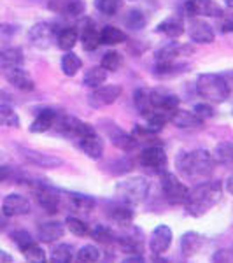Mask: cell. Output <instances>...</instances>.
<instances>
[{
	"label": "cell",
	"instance_id": "1",
	"mask_svg": "<svg viewBox=\"0 0 233 263\" xmlns=\"http://www.w3.org/2000/svg\"><path fill=\"white\" fill-rule=\"evenodd\" d=\"M177 172L188 181H205L216 168V158L207 149H193L179 153L176 160Z\"/></svg>",
	"mask_w": 233,
	"mask_h": 263
},
{
	"label": "cell",
	"instance_id": "2",
	"mask_svg": "<svg viewBox=\"0 0 233 263\" xmlns=\"http://www.w3.org/2000/svg\"><path fill=\"white\" fill-rule=\"evenodd\" d=\"M223 197V184L221 181H202L189 190L188 198L184 202L186 213L193 218L205 216L212 207L219 203Z\"/></svg>",
	"mask_w": 233,
	"mask_h": 263
},
{
	"label": "cell",
	"instance_id": "3",
	"mask_svg": "<svg viewBox=\"0 0 233 263\" xmlns=\"http://www.w3.org/2000/svg\"><path fill=\"white\" fill-rule=\"evenodd\" d=\"M197 93L200 95V99L205 102H216L221 104L226 99H230V84L226 79L219 74H202L197 81Z\"/></svg>",
	"mask_w": 233,
	"mask_h": 263
},
{
	"label": "cell",
	"instance_id": "4",
	"mask_svg": "<svg viewBox=\"0 0 233 263\" xmlns=\"http://www.w3.org/2000/svg\"><path fill=\"white\" fill-rule=\"evenodd\" d=\"M147 192H149V181L141 176L126 177L116 184V195L126 205L141 203L147 197Z\"/></svg>",
	"mask_w": 233,
	"mask_h": 263
},
{
	"label": "cell",
	"instance_id": "5",
	"mask_svg": "<svg viewBox=\"0 0 233 263\" xmlns=\"http://www.w3.org/2000/svg\"><path fill=\"white\" fill-rule=\"evenodd\" d=\"M162 190L165 195V200L170 203V205H181V203H184L189 193L188 186L177 179L176 174H170V172L163 174Z\"/></svg>",
	"mask_w": 233,
	"mask_h": 263
},
{
	"label": "cell",
	"instance_id": "6",
	"mask_svg": "<svg viewBox=\"0 0 233 263\" xmlns=\"http://www.w3.org/2000/svg\"><path fill=\"white\" fill-rule=\"evenodd\" d=\"M28 41H30V44L37 49H49L51 44L56 42V30H54L53 25L42 21V23L33 25L30 28V32H28Z\"/></svg>",
	"mask_w": 233,
	"mask_h": 263
},
{
	"label": "cell",
	"instance_id": "7",
	"mask_svg": "<svg viewBox=\"0 0 233 263\" xmlns=\"http://www.w3.org/2000/svg\"><path fill=\"white\" fill-rule=\"evenodd\" d=\"M123 88L120 84H105L93 90V93L88 97V102L93 107H105V105H112L114 102L121 97Z\"/></svg>",
	"mask_w": 233,
	"mask_h": 263
},
{
	"label": "cell",
	"instance_id": "8",
	"mask_svg": "<svg viewBox=\"0 0 233 263\" xmlns=\"http://www.w3.org/2000/svg\"><path fill=\"white\" fill-rule=\"evenodd\" d=\"M139 162L144 168L152 172H163L165 165H167V155H165L163 147L160 146H149L146 147L141 156H139Z\"/></svg>",
	"mask_w": 233,
	"mask_h": 263
},
{
	"label": "cell",
	"instance_id": "9",
	"mask_svg": "<svg viewBox=\"0 0 233 263\" xmlns=\"http://www.w3.org/2000/svg\"><path fill=\"white\" fill-rule=\"evenodd\" d=\"M172 230L167 227V224H158L154 230L151 232V237H149V249L154 256H162L163 253L168 251L172 244Z\"/></svg>",
	"mask_w": 233,
	"mask_h": 263
},
{
	"label": "cell",
	"instance_id": "10",
	"mask_svg": "<svg viewBox=\"0 0 233 263\" xmlns=\"http://www.w3.org/2000/svg\"><path fill=\"white\" fill-rule=\"evenodd\" d=\"M188 33H189V39L197 42V44H210L216 39L214 28L205 20L200 18H191L188 27Z\"/></svg>",
	"mask_w": 233,
	"mask_h": 263
},
{
	"label": "cell",
	"instance_id": "11",
	"mask_svg": "<svg viewBox=\"0 0 233 263\" xmlns=\"http://www.w3.org/2000/svg\"><path fill=\"white\" fill-rule=\"evenodd\" d=\"M75 142L79 144V147H81L88 158L100 160L102 155H104V141H102V137L96 134V130H91V132H88V134H84L83 137H79Z\"/></svg>",
	"mask_w": 233,
	"mask_h": 263
},
{
	"label": "cell",
	"instance_id": "12",
	"mask_svg": "<svg viewBox=\"0 0 233 263\" xmlns=\"http://www.w3.org/2000/svg\"><path fill=\"white\" fill-rule=\"evenodd\" d=\"M184 11L189 18H197V16L216 18L221 14V9L214 0H189V2H186Z\"/></svg>",
	"mask_w": 233,
	"mask_h": 263
},
{
	"label": "cell",
	"instance_id": "13",
	"mask_svg": "<svg viewBox=\"0 0 233 263\" xmlns=\"http://www.w3.org/2000/svg\"><path fill=\"white\" fill-rule=\"evenodd\" d=\"M149 100L154 111H163L172 114L176 109H179V99L167 90H151Z\"/></svg>",
	"mask_w": 233,
	"mask_h": 263
},
{
	"label": "cell",
	"instance_id": "14",
	"mask_svg": "<svg viewBox=\"0 0 233 263\" xmlns=\"http://www.w3.org/2000/svg\"><path fill=\"white\" fill-rule=\"evenodd\" d=\"M2 211L6 216L14 218V216H25L30 213V200L23 195L18 193H11L4 198L2 202Z\"/></svg>",
	"mask_w": 233,
	"mask_h": 263
},
{
	"label": "cell",
	"instance_id": "15",
	"mask_svg": "<svg viewBox=\"0 0 233 263\" xmlns=\"http://www.w3.org/2000/svg\"><path fill=\"white\" fill-rule=\"evenodd\" d=\"M35 197H37V202L46 213L49 214H56L60 211V205H62V200H60V195L54 192L53 188L49 186H39L35 190Z\"/></svg>",
	"mask_w": 233,
	"mask_h": 263
},
{
	"label": "cell",
	"instance_id": "16",
	"mask_svg": "<svg viewBox=\"0 0 233 263\" xmlns=\"http://www.w3.org/2000/svg\"><path fill=\"white\" fill-rule=\"evenodd\" d=\"M21 156H23L27 162H30L33 165H37V167H44V168H56L60 167L63 163L60 158H56V156L53 155H44V153L41 151H33V149H28V147H21Z\"/></svg>",
	"mask_w": 233,
	"mask_h": 263
},
{
	"label": "cell",
	"instance_id": "17",
	"mask_svg": "<svg viewBox=\"0 0 233 263\" xmlns=\"http://www.w3.org/2000/svg\"><path fill=\"white\" fill-rule=\"evenodd\" d=\"M109 139H111L112 146H116L118 149H121L125 153L135 151L139 146V141L133 137V135L126 134L125 130L118 128L116 125H111V128H109Z\"/></svg>",
	"mask_w": 233,
	"mask_h": 263
},
{
	"label": "cell",
	"instance_id": "18",
	"mask_svg": "<svg viewBox=\"0 0 233 263\" xmlns=\"http://www.w3.org/2000/svg\"><path fill=\"white\" fill-rule=\"evenodd\" d=\"M79 39H81L83 48L86 51H95L100 44V32L96 30L95 23L91 20H84L83 25L79 27Z\"/></svg>",
	"mask_w": 233,
	"mask_h": 263
},
{
	"label": "cell",
	"instance_id": "19",
	"mask_svg": "<svg viewBox=\"0 0 233 263\" xmlns=\"http://www.w3.org/2000/svg\"><path fill=\"white\" fill-rule=\"evenodd\" d=\"M6 78L12 86L18 88L21 91H32L35 88V83H33L32 76L28 74L23 67H16V69H7L6 70Z\"/></svg>",
	"mask_w": 233,
	"mask_h": 263
},
{
	"label": "cell",
	"instance_id": "20",
	"mask_svg": "<svg viewBox=\"0 0 233 263\" xmlns=\"http://www.w3.org/2000/svg\"><path fill=\"white\" fill-rule=\"evenodd\" d=\"M170 123L177 128H200L203 125V120L197 112L184 111V109H176L170 116Z\"/></svg>",
	"mask_w": 233,
	"mask_h": 263
},
{
	"label": "cell",
	"instance_id": "21",
	"mask_svg": "<svg viewBox=\"0 0 233 263\" xmlns=\"http://www.w3.org/2000/svg\"><path fill=\"white\" fill-rule=\"evenodd\" d=\"M191 46H184V44H168L163 46L162 49L156 51V62H173L179 60V57H186V54L193 53Z\"/></svg>",
	"mask_w": 233,
	"mask_h": 263
},
{
	"label": "cell",
	"instance_id": "22",
	"mask_svg": "<svg viewBox=\"0 0 233 263\" xmlns=\"http://www.w3.org/2000/svg\"><path fill=\"white\" fill-rule=\"evenodd\" d=\"M186 69H189L188 63L183 62H156L154 65V76L158 79H167V78H176V76L183 74Z\"/></svg>",
	"mask_w": 233,
	"mask_h": 263
},
{
	"label": "cell",
	"instance_id": "23",
	"mask_svg": "<svg viewBox=\"0 0 233 263\" xmlns=\"http://www.w3.org/2000/svg\"><path fill=\"white\" fill-rule=\"evenodd\" d=\"M56 120H58V112L51 111V109H44V111H41L37 114L35 120L32 121L30 132L32 134H44V132L54 128Z\"/></svg>",
	"mask_w": 233,
	"mask_h": 263
},
{
	"label": "cell",
	"instance_id": "24",
	"mask_svg": "<svg viewBox=\"0 0 233 263\" xmlns=\"http://www.w3.org/2000/svg\"><path fill=\"white\" fill-rule=\"evenodd\" d=\"M205 244V237L198 232H186L181 237V253L184 256H193L202 249V246Z\"/></svg>",
	"mask_w": 233,
	"mask_h": 263
},
{
	"label": "cell",
	"instance_id": "25",
	"mask_svg": "<svg viewBox=\"0 0 233 263\" xmlns=\"http://www.w3.org/2000/svg\"><path fill=\"white\" fill-rule=\"evenodd\" d=\"M156 32L165 33L167 37L176 39V37H181L184 33V23H183V20H181L179 16H170V18L163 20L162 23L156 27Z\"/></svg>",
	"mask_w": 233,
	"mask_h": 263
},
{
	"label": "cell",
	"instance_id": "26",
	"mask_svg": "<svg viewBox=\"0 0 233 263\" xmlns=\"http://www.w3.org/2000/svg\"><path fill=\"white\" fill-rule=\"evenodd\" d=\"M23 62H25V57H23V51L20 48H7V49L0 51V67H2L4 70L21 67Z\"/></svg>",
	"mask_w": 233,
	"mask_h": 263
},
{
	"label": "cell",
	"instance_id": "27",
	"mask_svg": "<svg viewBox=\"0 0 233 263\" xmlns=\"http://www.w3.org/2000/svg\"><path fill=\"white\" fill-rule=\"evenodd\" d=\"M63 233H65V228L58 221L42 223L39 227V239L42 242H54V240L62 239Z\"/></svg>",
	"mask_w": 233,
	"mask_h": 263
},
{
	"label": "cell",
	"instance_id": "28",
	"mask_svg": "<svg viewBox=\"0 0 233 263\" xmlns=\"http://www.w3.org/2000/svg\"><path fill=\"white\" fill-rule=\"evenodd\" d=\"M126 41V33L120 30V28L112 27H104L100 32V44H105V46H116V44H123Z\"/></svg>",
	"mask_w": 233,
	"mask_h": 263
},
{
	"label": "cell",
	"instance_id": "29",
	"mask_svg": "<svg viewBox=\"0 0 233 263\" xmlns=\"http://www.w3.org/2000/svg\"><path fill=\"white\" fill-rule=\"evenodd\" d=\"M111 218H112V221L116 224H120V227H130L133 221V213H132V209H130V205L121 202L112 207Z\"/></svg>",
	"mask_w": 233,
	"mask_h": 263
},
{
	"label": "cell",
	"instance_id": "30",
	"mask_svg": "<svg viewBox=\"0 0 233 263\" xmlns=\"http://www.w3.org/2000/svg\"><path fill=\"white\" fill-rule=\"evenodd\" d=\"M77 39H79L77 28H72V27L63 28V30L56 33V44H58V48L63 51H70L75 44H77Z\"/></svg>",
	"mask_w": 233,
	"mask_h": 263
},
{
	"label": "cell",
	"instance_id": "31",
	"mask_svg": "<svg viewBox=\"0 0 233 263\" xmlns=\"http://www.w3.org/2000/svg\"><path fill=\"white\" fill-rule=\"evenodd\" d=\"M105 79H107V70L102 65H99V67H91L90 70H86V74H84V78H83V83H84V86H88V88H99L105 83Z\"/></svg>",
	"mask_w": 233,
	"mask_h": 263
},
{
	"label": "cell",
	"instance_id": "32",
	"mask_svg": "<svg viewBox=\"0 0 233 263\" xmlns=\"http://www.w3.org/2000/svg\"><path fill=\"white\" fill-rule=\"evenodd\" d=\"M83 67V60L77 57L75 53H72V51H65V54L62 57V72L65 76H72L77 74V70Z\"/></svg>",
	"mask_w": 233,
	"mask_h": 263
},
{
	"label": "cell",
	"instance_id": "33",
	"mask_svg": "<svg viewBox=\"0 0 233 263\" xmlns=\"http://www.w3.org/2000/svg\"><path fill=\"white\" fill-rule=\"evenodd\" d=\"M133 102H135L137 111L141 112L142 116H149V114L154 111L149 100V90H146V88H139V90L133 93Z\"/></svg>",
	"mask_w": 233,
	"mask_h": 263
},
{
	"label": "cell",
	"instance_id": "34",
	"mask_svg": "<svg viewBox=\"0 0 233 263\" xmlns=\"http://www.w3.org/2000/svg\"><path fill=\"white\" fill-rule=\"evenodd\" d=\"M69 200L70 205L74 207L79 213H90L95 207V198H91L90 195H83V193H69Z\"/></svg>",
	"mask_w": 233,
	"mask_h": 263
},
{
	"label": "cell",
	"instance_id": "35",
	"mask_svg": "<svg viewBox=\"0 0 233 263\" xmlns=\"http://www.w3.org/2000/svg\"><path fill=\"white\" fill-rule=\"evenodd\" d=\"M74 260V249L70 244H58L51 251V258L48 263H72Z\"/></svg>",
	"mask_w": 233,
	"mask_h": 263
},
{
	"label": "cell",
	"instance_id": "36",
	"mask_svg": "<svg viewBox=\"0 0 233 263\" xmlns=\"http://www.w3.org/2000/svg\"><path fill=\"white\" fill-rule=\"evenodd\" d=\"M170 116L172 114L168 112H163V111H152L147 118V128L151 132H154V134H158V132H162L165 128V125L167 123H170Z\"/></svg>",
	"mask_w": 233,
	"mask_h": 263
},
{
	"label": "cell",
	"instance_id": "37",
	"mask_svg": "<svg viewBox=\"0 0 233 263\" xmlns=\"http://www.w3.org/2000/svg\"><path fill=\"white\" fill-rule=\"evenodd\" d=\"M0 126H7V128H18L20 126V118L11 105L0 104Z\"/></svg>",
	"mask_w": 233,
	"mask_h": 263
},
{
	"label": "cell",
	"instance_id": "38",
	"mask_svg": "<svg viewBox=\"0 0 233 263\" xmlns=\"http://www.w3.org/2000/svg\"><path fill=\"white\" fill-rule=\"evenodd\" d=\"M100 256L102 253L96 246L86 244L77 251V263H96L100 260Z\"/></svg>",
	"mask_w": 233,
	"mask_h": 263
},
{
	"label": "cell",
	"instance_id": "39",
	"mask_svg": "<svg viewBox=\"0 0 233 263\" xmlns=\"http://www.w3.org/2000/svg\"><path fill=\"white\" fill-rule=\"evenodd\" d=\"M21 253H23L25 260H27L28 263H48V258H46V251L41 248V246H37L35 242L30 244L28 248H25Z\"/></svg>",
	"mask_w": 233,
	"mask_h": 263
},
{
	"label": "cell",
	"instance_id": "40",
	"mask_svg": "<svg viewBox=\"0 0 233 263\" xmlns=\"http://www.w3.org/2000/svg\"><path fill=\"white\" fill-rule=\"evenodd\" d=\"M216 160L224 165H233V142H219L216 146Z\"/></svg>",
	"mask_w": 233,
	"mask_h": 263
},
{
	"label": "cell",
	"instance_id": "41",
	"mask_svg": "<svg viewBox=\"0 0 233 263\" xmlns=\"http://www.w3.org/2000/svg\"><path fill=\"white\" fill-rule=\"evenodd\" d=\"M65 227H67V230L75 237H86L88 233H90L88 224L81 221L79 218H74V216H69V218L65 219Z\"/></svg>",
	"mask_w": 233,
	"mask_h": 263
},
{
	"label": "cell",
	"instance_id": "42",
	"mask_svg": "<svg viewBox=\"0 0 233 263\" xmlns=\"http://www.w3.org/2000/svg\"><path fill=\"white\" fill-rule=\"evenodd\" d=\"M90 235L96 240V242H100V244H112L114 239H116L111 228L104 227V224H96V227L90 232Z\"/></svg>",
	"mask_w": 233,
	"mask_h": 263
},
{
	"label": "cell",
	"instance_id": "43",
	"mask_svg": "<svg viewBox=\"0 0 233 263\" xmlns=\"http://www.w3.org/2000/svg\"><path fill=\"white\" fill-rule=\"evenodd\" d=\"M121 63H123L121 54L118 53V51H109V53H105L104 57H102L100 65L107 72H116L121 67Z\"/></svg>",
	"mask_w": 233,
	"mask_h": 263
},
{
	"label": "cell",
	"instance_id": "44",
	"mask_svg": "<svg viewBox=\"0 0 233 263\" xmlns=\"http://www.w3.org/2000/svg\"><path fill=\"white\" fill-rule=\"evenodd\" d=\"M95 7L102 14L105 16H114L118 14L121 7V0H95Z\"/></svg>",
	"mask_w": 233,
	"mask_h": 263
},
{
	"label": "cell",
	"instance_id": "45",
	"mask_svg": "<svg viewBox=\"0 0 233 263\" xmlns=\"http://www.w3.org/2000/svg\"><path fill=\"white\" fill-rule=\"evenodd\" d=\"M125 23L128 25L130 28H133V30H141V28L146 27V16L142 14V11L132 9L125 16Z\"/></svg>",
	"mask_w": 233,
	"mask_h": 263
},
{
	"label": "cell",
	"instance_id": "46",
	"mask_svg": "<svg viewBox=\"0 0 233 263\" xmlns=\"http://www.w3.org/2000/svg\"><path fill=\"white\" fill-rule=\"evenodd\" d=\"M84 11H86V6H84L83 0H67L65 7H63V14L67 16H74V18H77V16H83Z\"/></svg>",
	"mask_w": 233,
	"mask_h": 263
},
{
	"label": "cell",
	"instance_id": "47",
	"mask_svg": "<svg viewBox=\"0 0 233 263\" xmlns=\"http://www.w3.org/2000/svg\"><path fill=\"white\" fill-rule=\"evenodd\" d=\"M14 27L12 25H7V23H0V51L7 49L9 48V42L14 35Z\"/></svg>",
	"mask_w": 233,
	"mask_h": 263
},
{
	"label": "cell",
	"instance_id": "48",
	"mask_svg": "<svg viewBox=\"0 0 233 263\" xmlns=\"http://www.w3.org/2000/svg\"><path fill=\"white\" fill-rule=\"evenodd\" d=\"M12 240H14V244L18 246V248L23 251L25 248H28L30 244H33V239H32V235L28 233L27 230H16V232H12Z\"/></svg>",
	"mask_w": 233,
	"mask_h": 263
},
{
	"label": "cell",
	"instance_id": "49",
	"mask_svg": "<svg viewBox=\"0 0 233 263\" xmlns=\"http://www.w3.org/2000/svg\"><path fill=\"white\" fill-rule=\"evenodd\" d=\"M219 30L223 33H233V12L219 14Z\"/></svg>",
	"mask_w": 233,
	"mask_h": 263
},
{
	"label": "cell",
	"instance_id": "50",
	"mask_svg": "<svg viewBox=\"0 0 233 263\" xmlns=\"http://www.w3.org/2000/svg\"><path fill=\"white\" fill-rule=\"evenodd\" d=\"M212 263H233V253L228 251V249L216 251L212 256Z\"/></svg>",
	"mask_w": 233,
	"mask_h": 263
},
{
	"label": "cell",
	"instance_id": "51",
	"mask_svg": "<svg viewBox=\"0 0 233 263\" xmlns=\"http://www.w3.org/2000/svg\"><path fill=\"white\" fill-rule=\"evenodd\" d=\"M195 112H197L203 121L209 120V118H212V116H214V109L210 107V105H207V104H198V105H195Z\"/></svg>",
	"mask_w": 233,
	"mask_h": 263
},
{
	"label": "cell",
	"instance_id": "52",
	"mask_svg": "<svg viewBox=\"0 0 233 263\" xmlns=\"http://www.w3.org/2000/svg\"><path fill=\"white\" fill-rule=\"evenodd\" d=\"M121 263H146V260L141 256V254H132V256H128V258H125Z\"/></svg>",
	"mask_w": 233,
	"mask_h": 263
},
{
	"label": "cell",
	"instance_id": "53",
	"mask_svg": "<svg viewBox=\"0 0 233 263\" xmlns=\"http://www.w3.org/2000/svg\"><path fill=\"white\" fill-rule=\"evenodd\" d=\"M12 261V256L7 251H4L2 248H0V263H11Z\"/></svg>",
	"mask_w": 233,
	"mask_h": 263
},
{
	"label": "cell",
	"instance_id": "54",
	"mask_svg": "<svg viewBox=\"0 0 233 263\" xmlns=\"http://www.w3.org/2000/svg\"><path fill=\"white\" fill-rule=\"evenodd\" d=\"M9 174H11V168L9 167H0V182H4L9 177Z\"/></svg>",
	"mask_w": 233,
	"mask_h": 263
},
{
	"label": "cell",
	"instance_id": "55",
	"mask_svg": "<svg viewBox=\"0 0 233 263\" xmlns=\"http://www.w3.org/2000/svg\"><path fill=\"white\" fill-rule=\"evenodd\" d=\"M226 192L230 195H233V174L228 177V181H226Z\"/></svg>",
	"mask_w": 233,
	"mask_h": 263
},
{
	"label": "cell",
	"instance_id": "56",
	"mask_svg": "<svg viewBox=\"0 0 233 263\" xmlns=\"http://www.w3.org/2000/svg\"><path fill=\"white\" fill-rule=\"evenodd\" d=\"M154 263H168L167 260H163V258H160V256H156L154 258Z\"/></svg>",
	"mask_w": 233,
	"mask_h": 263
},
{
	"label": "cell",
	"instance_id": "57",
	"mask_svg": "<svg viewBox=\"0 0 233 263\" xmlns=\"http://www.w3.org/2000/svg\"><path fill=\"white\" fill-rule=\"evenodd\" d=\"M224 4H226V7L233 9V0H224Z\"/></svg>",
	"mask_w": 233,
	"mask_h": 263
},
{
	"label": "cell",
	"instance_id": "58",
	"mask_svg": "<svg viewBox=\"0 0 233 263\" xmlns=\"http://www.w3.org/2000/svg\"><path fill=\"white\" fill-rule=\"evenodd\" d=\"M231 114H233V111H231Z\"/></svg>",
	"mask_w": 233,
	"mask_h": 263
}]
</instances>
